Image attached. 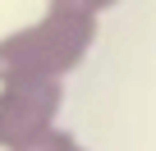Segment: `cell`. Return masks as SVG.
Returning <instances> with one entry per match:
<instances>
[{
    "instance_id": "3957f363",
    "label": "cell",
    "mask_w": 156,
    "mask_h": 151,
    "mask_svg": "<svg viewBox=\"0 0 156 151\" xmlns=\"http://www.w3.org/2000/svg\"><path fill=\"white\" fill-rule=\"evenodd\" d=\"M19 151H73V146H64V137H37V142H28V146H19Z\"/></svg>"
},
{
    "instance_id": "7a4b0ae2",
    "label": "cell",
    "mask_w": 156,
    "mask_h": 151,
    "mask_svg": "<svg viewBox=\"0 0 156 151\" xmlns=\"http://www.w3.org/2000/svg\"><path fill=\"white\" fill-rule=\"evenodd\" d=\"M51 110H55V87H46V78L5 83V92H0V146L19 151L37 142L51 124Z\"/></svg>"
},
{
    "instance_id": "277c9868",
    "label": "cell",
    "mask_w": 156,
    "mask_h": 151,
    "mask_svg": "<svg viewBox=\"0 0 156 151\" xmlns=\"http://www.w3.org/2000/svg\"><path fill=\"white\" fill-rule=\"evenodd\" d=\"M60 5H69V0H60ZM87 5H97V0H87Z\"/></svg>"
},
{
    "instance_id": "6da1fadb",
    "label": "cell",
    "mask_w": 156,
    "mask_h": 151,
    "mask_svg": "<svg viewBox=\"0 0 156 151\" xmlns=\"http://www.w3.org/2000/svg\"><path fill=\"white\" fill-rule=\"evenodd\" d=\"M69 60H73V32H64L60 23L9 32L5 41H0V83L46 78V73H55Z\"/></svg>"
}]
</instances>
